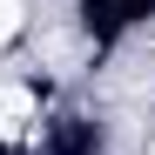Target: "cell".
<instances>
[{
    "label": "cell",
    "instance_id": "cell-1",
    "mask_svg": "<svg viewBox=\"0 0 155 155\" xmlns=\"http://www.w3.org/2000/svg\"><path fill=\"white\" fill-rule=\"evenodd\" d=\"M20 27H27V0H0V47H7Z\"/></svg>",
    "mask_w": 155,
    "mask_h": 155
}]
</instances>
